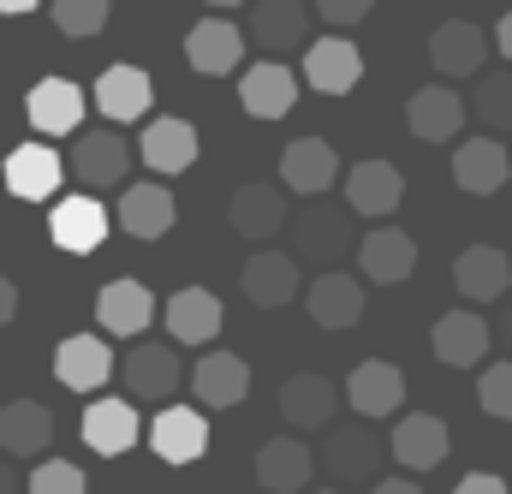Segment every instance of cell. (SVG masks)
<instances>
[{"instance_id":"cell-1","label":"cell","mask_w":512,"mask_h":494,"mask_svg":"<svg viewBox=\"0 0 512 494\" xmlns=\"http://www.w3.org/2000/svg\"><path fill=\"white\" fill-rule=\"evenodd\" d=\"M120 381H126V399L143 405H167L179 387H185V358L173 340H131V352L120 358Z\"/></svg>"},{"instance_id":"cell-2","label":"cell","mask_w":512,"mask_h":494,"mask_svg":"<svg viewBox=\"0 0 512 494\" xmlns=\"http://www.w3.org/2000/svg\"><path fill=\"white\" fill-rule=\"evenodd\" d=\"M131 161H137V149L120 137V125H96V131L78 125V131H72V179H78L84 191H114V185H126Z\"/></svg>"},{"instance_id":"cell-3","label":"cell","mask_w":512,"mask_h":494,"mask_svg":"<svg viewBox=\"0 0 512 494\" xmlns=\"http://www.w3.org/2000/svg\"><path fill=\"white\" fill-rule=\"evenodd\" d=\"M382 435L358 417L352 429H328V441H322V453H316V465L340 483V489H358V483H376L382 477Z\"/></svg>"},{"instance_id":"cell-4","label":"cell","mask_w":512,"mask_h":494,"mask_svg":"<svg viewBox=\"0 0 512 494\" xmlns=\"http://www.w3.org/2000/svg\"><path fill=\"white\" fill-rule=\"evenodd\" d=\"M292 245H298V262H310V268H334V262H346L352 245H358V221H352V209H304V221H292Z\"/></svg>"},{"instance_id":"cell-5","label":"cell","mask_w":512,"mask_h":494,"mask_svg":"<svg viewBox=\"0 0 512 494\" xmlns=\"http://www.w3.org/2000/svg\"><path fill=\"white\" fill-rule=\"evenodd\" d=\"M453 179H459V191H471V197H495L512 179L507 143H501L495 131H483V137H453Z\"/></svg>"},{"instance_id":"cell-6","label":"cell","mask_w":512,"mask_h":494,"mask_svg":"<svg viewBox=\"0 0 512 494\" xmlns=\"http://www.w3.org/2000/svg\"><path fill=\"white\" fill-rule=\"evenodd\" d=\"M364 78V54L352 36H316L304 42V84L322 96H352Z\"/></svg>"},{"instance_id":"cell-7","label":"cell","mask_w":512,"mask_h":494,"mask_svg":"<svg viewBox=\"0 0 512 494\" xmlns=\"http://www.w3.org/2000/svg\"><path fill=\"white\" fill-rule=\"evenodd\" d=\"M108 227H114V215L102 209V197H96V191L60 197V203H54V215H48V233H54V245L72 250V256H90V250H102Z\"/></svg>"},{"instance_id":"cell-8","label":"cell","mask_w":512,"mask_h":494,"mask_svg":"<svg viewBox=\"0 0 512 494\" xmlns=\"http://www.w3.org/2000/svg\"><path fill=\"white\" fill-rule=\"evenodd\" d=\"M334 411H340V387H334L328 375L304 370V375H292V381L280 387V423H286L292 435H316V429H328Z\"/></svg>"},{"instance_id":"cell-9","label":"cell","mask_w":512,"mask_h":494,"mask_svg":"<svg viewBox=\"0 0 512 494\" xmlns=\"http://www.w3.org/2000/svg\"><path fill=\"white\" fill-rule=\"evenodd\" d=\"M84 108H90V96L72 78H36L30 96H24V120L36 125L42 137H72L84 125Z\"/></svg>"},{"instance_id":"cell-10","label":"cell","mask_w":512,"mask_h":494,"mask_svg":"<svg viewBox=\"0 0 512 494\" xmlns=\"http://www.w3.org/2000/svg\"><path fill=\"white\" fill-rule=\"evenodd\" d=\"M54 381L72 393H96L114 381V346L102 334H66L54 346Z\"/></svg>"},{"instance_id":"cell-11","label":"cell","mask_w":512,"mask_h":494,"mask_svg":"<svg viewBox=\"0 0 512 494\" xmlns=\"http://www.w3.org/2000/svg\"><path fill=\"white\" fill-rule=\"evenodd\" d=\"M185 60H191V72H203V78H221V72H239L245 66V30L233 24V18H203V24H191L185 30Z\"/></svg>"},{"instance_id":"cell-12","label":"cell","mask_w":512,"mask_h":494,"mask_svg":"<svg viewBox=\"0 0 512 494\" xmlns=\"http://www.w3.org/2000/svg\"><path fill=\"white\" fill-rule=\"evenodd\" d=\"M161 322H167V340H173V346H209V340L221 334L227 310H221V298H215L209 286H179V292L167 298Z\"/></svg>"},{"instance_id":"cell-13","label":"cell","mask_w":512,"mask_h":494,"mask_svg":"<svg viewBox=\"0 0 512 494\" xmlns=\"http://www.w3.org/2000/svg\"><path fill=\"white\" fill-rule=\"evenodd\" d=\"M310 6L304 0H256L251 12V36L256 48L268 54V60H286V54H298L304 42H310Z\"/></svg>"},{"instance_id":"cell-14","label":"cell","mask_w":512,"mask_h":494,"mask_svg":"<svg viewBox=\"0 0 512 494\" xmlns=\"http://www.w3.org/2000/svg\"><path fill=\"white\" fill-rule=\"evenodd\" d=\"M310 322L316 328H328V334H340V328H358L364 322V280L358 274H340V268H322L316 280H310Z\"/></svg>"},{"instance_id":"cell-15","label":"cell","mask_w":512,"mask_h":494,"mask_svg":"<svg viewBox=\"0 0 512 494\" xmlns=\"http://www.w3.org/2000/svg\"><path fill=\"white\" fill-rule=\"evenodd\" d=\"M489 322L477 316V310H447L441 322H435V334H429V352H435V364H447V370H477L483 358H489Z\"/></svg>"},{"instance_id":"cell-16","label":"cell","mask_w":512,"mask_h":494,"mask_svg":"<svg viewBox=\"0 0 512 494\" xmlns=\"http://www.w3.org/2000/svg\"><path fill=\"white\" fill-rule=\"evenodd\" d=\"M149 447H155L161 465H197L203 447H209V417L191 411V405H167L149 423Z\"/></svg>"},{"instance_id":"cell-17","label":"cell","mask_w":512,"mask_h":494,"mask_svg":"<svg viewBox=\"0 0 512 494\" xmlns=\"http://www.w3.org/2000/svg\"><path fill=\"white\" fill-rule=\"evenodd\" d=\"M453 286L465 304H495L512 292V256L501 245H465L453 262Z\"/></svg>"},{"instance_id":"cell-18","label":"cell","mask_w":512,"mask_h":494,"mask_svg":"<svg viewBox=\"0 0 512 494\" xmlns=\"http://www.w3.org/2000/svg\"><path fill=\"white\" fill-rule=\"evenodd\" d=\"M292 102H298V78H292L286 60H256V66H245V78H239V108H245L251 120H286Z\"/></svg>"},{"instance_id":"cell-19","label":"cell","mask_w":512,"mask_h":494,"mask_svg":"<svg viewBox=\"0 0 512 494\" xmlns=\"http://www.w3.org/2000/svg\"><path fill=\"white\" fill-rule=\"evenodd\" d=\"M173 221H179V203L161 179H126L120 185V227L131 239H161V233H173Z\"/></svg>"},{"instance_id":"cell-20","label":"cell","mask_w":512,"mask_h":494,"mask_svg":"<svg viewBox=\"0 0 512 494\" xmlns=\"http://www.w3.org/2000/svg\"><path fill=\"white\" fill-rule=\"evenodd\" d=\"M143 441V417H137V399H96L84 405V447L102 453V459H120Z\"/></svg>"},{"instance_id":"cell-21","label":"cell","mask_w":512,"mask_h":494,"mask_svg":"<svg viewBox=\"0 0 512 494\" xmlns=\"http://www.w3.org/2000/svg\"><path fill=\"white\" fill-rule=\"evenodd\" d=\"M405 125H411L417 143H453V137L465 131V102H459V90H453V84H423V90H411Z\"/></svg>"},{"instance_id":"cell-22","label":"cell","mask_w":512,"mask_h":494,"mask_svg":"<svg viewBox=\"0 0 512 494\" xmlns=\"http://www.w3.org/2000/svg\"><path fill=\"white\" fill-rule=\"evenodd\" d=\"M483 60H489V36L471 18H447L429 30V66L441 78H471V72H483Z\"/></svg>"},{"instance_id":"cell-23","label":"cell","mask_w":512,"mask_h":494,"mask_svg":"<svg viewBox=\"0 0 512 494\" xmlns=\"http://www.w3.org/2000/svg\"><path fill=\"white\" fill-rule=\"evenodd\" d=\"M66 185V161L48 149V143H18L6 155V191L18 203H48L54 191Z\"/></svg>"},{"instance_id":"cell-24","label":"cell","mask_w":512,"mask_h":494,"mask_svg":"<svg viewBox=\"0 0 512 494\" xmlns=\"http://www.w3.org/2000/svg\"><path fill=\"white\" fill-rule=\"evenodd\" d=\"M387 453H393L405 471H435V465H447L453 435H447V423H441L435 411H411V417H399V429H393Z\"/></svg>"},{"instance_id":"cell-25","label":"cell","mask_w":512,"mask_h":494,"mask_svg":"<svg viewBox=\"0 0 512 494\" xmlns=\"http://www.w3.org/2000/svg\"><path fill=\"white\" fill-rule=\"evenodd\" d=\"M310 477H316V453L304 447V435H274V441H262V453H256V483L268 494H304Z\"/></svg>"},{"instance_id":"cell-26","label":"cell","mask_w":512,"mask_h":494,"mask_svg":"<svg viewBox=\"0 0 512 494\" xmlns=\"http://www.w3.org/2000/svg\"><path fill=\"white\" fill-rule=\"evenodd\" d=\"M346 399H352V411L364 423H382V417H393L405 405V370L387 364V358H370V364H358L346 375Z\"/></svg>"},{"instance_id":"cell-27","label":"cell","mask_w":512,"mask_h":494,"mask_svg":"<svg viewBox=\"0 0 512 494\" xmlns=\"http://www.w3.org/2000/svg\"><path fill=\"white\" fill-rule=\"evenodd\" d=\"M90 102L102 108V120L108 125H131L149 114V102H155V84H149V72L143 66H108L102 78H96V90H90Z\"/></svg>"},{"instance_id":"cell-28","label":"cell","mask_w":512,"mask_h":494,"mask_svg":"<svg viewBox=\"0 0 512 494\" xmlns=\"http://www.w3.org/2000/svg\"><path fill=\"white\" fill-rule=\"evenodd\" d=\"M405 203V173L393 161H358L346 173V209L364 215V221H382Z\"/></svg>"},{"instance_id":"cell-29","label":"cell","mask_w":512,"mask_h":494,"mask_svg":"<svg viewBox=\"0 0 512 494\" xmlns=\"http://www.w3.org/2000/svg\"><path fill=\"white\" fill-rule=\"evenodd\" d=\"M298 256L292 250H251V262L239 268V286H245V298L262 304V310H280V304H292L298 298Z\"/></svg>"},{"instance_id":"cell-30","label":"cell","mask_w":512,"mask_h":494,"mask_svg":"<svg viewBox=\"0 0 512 494\" xmlns=\"http://www.w3.org/2000/svg\"><path fill=\"white\" fill-rule=\"evenodd\" d=\"M96 322H102V334H114V340H137V334L155 322V292H149L143 280H108V286L96 292Z\"/></svg>"},{"instance_id":"cell-31","label":"cell","mask_w":512,"mask_h":494,"mask_svg":"<svg viewBox=\"0 0 512 494\" xmlns=\"http://www.w3.org/2000/svg\"><path fill=\"white\" fill-rule=\"evenodd\" d=\"M334 179H340V155H334L328 137H298V143H286V155H280V185H286V191L322 197Z\"/></svg>"},{"instance_id":"cell-32","label":"cell","mask_w":512,"mask_h":494,"mask_svg":"<svg viewBox=\"0 0 512 494\" xmlns=\"http://www.w3.org/2000/svg\"><path fill=\"white\" fill-rule=\"evenodd\" d=\"M137 161L149 167V173H185L191 161H197V125L191 120H173V114H161V120L143 125V137H137Z\"/></svg>"},{"instance_id":"cell-33","label":"cell","mask_w":512,"mask_h":494,"mask_svg":"<svg viewBox=\"0 0 512 494\" xmlns=\"http://www.w3.org/2000/svg\"><path fill=\"white\" fill-rule=\"evenodd\" d=\"M358 268H364L370 286H399V280H411V268H417V239L399 233V227H370V233L358 239Z\"/></svg>"},{"instance_id":"cell-34","label":"cell","mask_w":512,"mask_h":494,"mask_svg":"<svg viewBox=\"0 0 512 494\" xmlns=\"http://www.w3.org/2000/svg\"><path fill=\"white\" fill-rule=\"evenodd\" d=\"M185 381H191V393H197L209 411H227V405H239V399L251 393V364H245L239 352H209V358H197V364L185 370Z\"/></svg>"},{"instance_id":"cell-35","label":"cell","mask_w":512,"mask_h":494,"mask_svg":"<svg viewBox=\"0 0 512 494\" xmlns=\"http://www.w3.org/2000/svg\"><path fill=\"white\" fill-rule=\"evenodd\" d=\"M54 441V411L42 399H12L0 405V453L6 459H36Z\"/></svg>"},{"instance_id":"cell-36","label":"cell","mask_w":512,"mask_h":494,"mask_svg":"<svg viewBox=\"0 0 512 494\" xmlns=\"http://www.w3.org/2000/svg\"><path fill=\"white\" fill-rule=\"evenodd\" d=\"M227 221H233V233H239V239L268 245V239L286 227V197H280L274 185H239V191H233V203H227Z\"/></svg>"},{"instance_id":"cell-37","label":"cell","mask_w":512,"mask_h":494,"mask_svg":"<svg viewBox=\"0 0 512 494\" xmlns=\"http://www.w3.org/2000/svg\"><path fill=\"white\" fill-rule=\"evenodd\" d=\"M465 114H477V125H489L495 137L512 131V66L507 72H495V78H477V90H471V108Z\"/></svg>"},{"instance_id":"cell-38","label":"cell","mask_w":512,"mask_h":494,"mask_svg":"<svg viewBox=\"0 0 512 494\" xmlns=\"http://www.w3.org/2000/svg\"><path fill=\"white\" fill-rule=\"evenodd\" d=\"M48 18H54V30L60 36H96L102 24H108V0H48Z\"/></svg>"},{"instance_id":"cell-39","label":"cell","mask_w":512,"mask_h":494,"mask_svg":"<svg viewBox=\"0 0 512 494\" xmlns=\"http://www.w3.org/2000/svg\"><path fill=\"white\" fill-rule=\"evenodd\" d=\"M24 494H90V477H84L78 465H66V459H42V465L30 471Z\"/></svg>"},{"instance_id":"cell-40","label":"cell","mask_w":512,"mask_h":494,"mask_svg":"<svg viewBox=\"0 0 512 494\" xmlns=\"http://www.w3.org/2000/svg\"><path fill=\"white\" fill-rule=\"evenodd\" d=\"M477 405L495 423H512V364H489V370L477 375Z\"/></svg>"},{"instance_id":"cell-41","label":"cell","mask_w":512,"mask_h":494,"mask_svg":"<svg viewBox=\"0 0 512 494\" xmlns=\"http://www.w3.org/2000/svg\"><path fill=\"white\" fill-rule=\"evenodd\" d=\"M370 6H376V0H310V12H316L322 24H334V30L364 24V18H370Z\"/></svg>"},{"instance_id":"cell-42","label":"cell","mask_w":512,"mask_h":494,"mask_svg":"<svg viewBox=\"0 0 512 494\" xmlns=\"http://www.w3.org/2000/svg\"><path fill=\"white\" fill-rule=\"evenodd\" d=\"M453 494H512V489L501 483V477H495V471H471V477H465V483H459Z\"/></svg>"},{"instance_id":"cell-43","label":"cell","mask_w":512,"mask_h":494,"mask_svg":"<svg viewBox=\"0 0 512 494\" xmlns=\"http://www.w3.org/2000/svg\"><path fill=\"white\" fill-rule=\"evenodd\" d=\"M370 494H423V489H417V477H376Z\"/></svg>"},{"instance_id":"cell-44","label":"cell","mask_w":512,"mask_h":494,"mask_svg":"<svg viewBox=\"0 0 512 494\" xmlns=\"http://www.w3.org/2000/svg\"><path fill=\"white\" fill-rule=\"evenodd\" d=\"M12 316H18V286H12V280L0 274V328H6Z\"/></svg>"},{"instance_id":"cell-45","label":"cell","mask_w":512,"mask_h":494,"mask_svg":"<svg viewBox=\"0 0 512 494\" xmlns=\"http://www.w3.org/2000/svg\"><path fill=\"white\" fill-rule=\"evenodd\" d=\"M495 304H501V316H495V328H489V334H501V346L512 352V298H495Z\"/></svg>"},{"instance_id":"cell-46","label":"cell","mask_w":512,"mask_h":494,"mask_svg":"<svg viewBox=\"0 0 512 494\" xmlns=\"http://www.w3.org/2000/svg\"><path fill=\"white\" fill-rule=\"evenodd\" d=\"M495 42H501V54H507V66H512V12L495 24Z\"/></svg>"},{"instance_id":"cell-47","label":"cell","mask_w":512,"mask_h":494,"mask_svg":"<svg viewBox=\"0 0 512 494\" xmlns=\"http://www.w3.org/2000/svg\"><path fill=\"white\" fill-rule=\"evenodd\" d=\"M0 494H18V471H12L6 459H0Z\"/></svg>"},{"instance_id":"cell-48","label":"cell","mask_w":512,"mask_h":494,"mask_svg":"<svg viewBox=\"0 0 512 494\" xmlns=\"http://www.w3.org/2000/svg\"><path fill=\"white\" fill-rule=\"evenodd\" d=\"M42 0H0V12H36Z\"/></svg>"},{"instance_id":"cell-49","label":"cell","mask_w":512,"mask_h":494,"mask_svg":"<svg viewBox=\"0 0 512 494\" xmlns=\"http://www.w3.org/2000/svg\"><path fill=\"white\" fill-rule=\"evenodd\" d=\"M209 6H215V12H233V6H245V0H209Z\"/></svg>"},{"instance_id":"cell-50","label":"cell","mask_w":512,"mask_h":494,"mask_svg":"<svg viewBox=\"0 0 512 494\" xmlns=\"http://www.w3.org/2000/svg\"><path fill=\"white\" fill-rule=\"evenodd\" d=\"M316 494H346V489H340V483H334V489H316Z\"/></svg>"}]
</instances>
